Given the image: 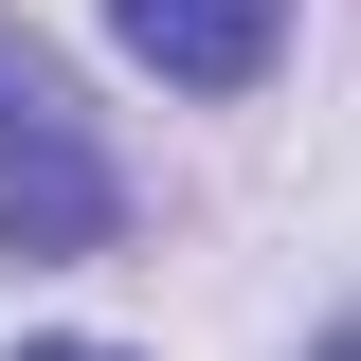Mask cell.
<instances>
[{
	"label": "cell",
	"instance_id": "2",
	"mask_svg": "<svg viewBox=\"0 0 361 361\" xmlns=\"http://www.w3.org/2000/svg\"><path fill=\"white\" fill-rule=\"evenodd\" d=\"M109 37L163 90H253L271 54H289V0H109Z\"/></svg>",
	"mask_w": 361,
	"mask_h": 361
},
{
	"label": "cell",
	"instance_id": "1",
	"mask_svg": "<svg viewBox=\"0 0 361 361\" xmlns=\"http://www.w3.org/2000/svg\"><path fill=\"white\" fill-rule=\"evenodd\" d=\"M127 235V180H109V145L73 127V90H54V54L0 18V253H109Z\"/></svg>",
	"mask_w": 361,
	"mask_h": 361
},
{
	"label": "cell",
	"instance_id": "4",
	"mask_svg": "<svg viewBox=\"0 0 361 361\" xmlns=\"http://www.w3.org/2000/svg\"><path fill=\"white\" fill-rule=\"evenodd\" d=\"M307 361H361V325H325V343H307Z\"/></svg>",
	"mask_w": 361,
	"mask_h": 361
},
{
	"label": "cell",
	"instance_id": "3",
	"mask_svg": "<svg viewBox=\"0 0 361 361\" xmlns=\"http://www.w3.org/2000/svg\"><path fill=\"white\" fill-rule=\"evenodd\" d=\"M18 361H127V343H18Z\"/></svg>",
	"mask_w": 361,
	"mask_h": 361
}]
</instances>
